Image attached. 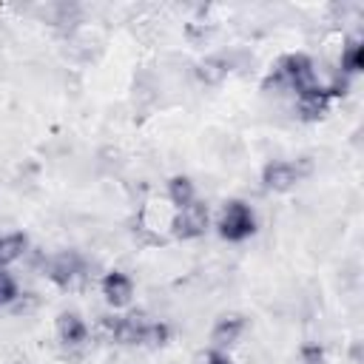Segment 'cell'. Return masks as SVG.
Wrapping results in <instances>:
<instances>
[{"label": "cell", "instance_id": "1", "mask_svg": "<svg viewBox=\"0 0 364 364\" xmlns=\"http://www.w3.org/2000/svg\"><path fill=\"white\" fill-rule=\"evenodd\" d=\"M318 80H316V68H313V60L307 54H287L276 63V68L267 74L264 80V88H290L296 94L313 88Z\"/></svg>", "mask_w": 364, "mask_h": 364}, {"label": "cell", "instance_id": "2", "mask_svg": "<svg viewBox=\"0 0 364 364\" xmlns=\"http://www.w3.org/2000/svg\"><path fill=\"white\" fill-rule=\"evenodd\" d=\"M256 233V213L242 199H228L219 216V236L225 242H245Z\"/></svg>", "mask_w": 364, "mask_h": 364}, {"label": "cell", "instance_id": "3", "mask_svg": "<svg viewBox=\"0 0 364 364\" xmlns=\"http://www.w3.org/2000/svg\"><path fill=\"white\" fill-rule=\"evenodd\" d=\"M307 171H310L307 162L296 165V162H287V159H273V162H267V165L262 168V185H264L267 191L282 193V191H290Z\"/></svg>", "mask_w": 364, "mask_h": 364}, {"label": "cell", "instance_id": "4", "mask_svg": "<svg viewBox=\"0 0 364 364\" xmlns=\"http://www.w3.org/2000/svg\"><path fill=\"white\" fill-rule=\"evenodd\" d=\"M208 228V205L205 202H191L185 208L176 210V216L171 219V230L176 239H196L202 236Z\"/></svg>", "mask_w": 364, "mask_h": 364}, {"label": "cell", "instance_id": "5", "mask_svg": "<svg viewBox=\"0 0 364 364\" xmlns=\"http://www.w3.org/2000/svg\"><path fill=\"white\" fill-rule=\"evenodd\" d=\"M333 97H336V91H333L330 85H318V82H316L313 88H307V91L296 94L299 117H301V119H307V122H313V119H321V117L327 114V108H330Z\"/></svg>", "mask_w": 364, "mask_h": 364}, {"label": "cell", "instance_id": "6", "mask_svg": "<svg viewBox=\"0 0 364 364\" xmlns=\"http://www.w3.org/2000/svg\"><path fill=\"white\" fill-rule=\"evenodd\" d=\"M100 290H102L105 301H108L114 310H119V307H125V304L131 301V296H134V282H131V276L122 273V270H108V273L102 276Z\"/></svg>", "mask_w": 364, "mask_h": 364}, {"label": "cell", "instance_id": "7", "mask_svg": "<svg viewBox=\"0 0 364 364\" xmlns=\"http://www.w3.org/2000/svg\"><path fill=\"white\" fill-rule=\"evenodd\" d=\"M82 259L77 256V253H60V256H54L51 259V264H48V279L54 282V284H60V287H71L80 276H82Z\"/></svg>", "mask_w": 364, "mask_h": 364}, {"label": "cell", "instance_id": "8", "mask_svg": "<svg viewBox=\"0 0 364 364\" xmlns=\"http://www.w3.org/2000/svg\"><path fill=\"white\" fill-rule=\"evenodd\" d=\"M242 330H245V318L239 313H225V316L216 318V324L210 330V341H213L216 350H225V347L236 344V338L242 336Z\"/></svg>", "mask_w": 364, "mask_h": 364}, {"label": "cell", "instance_id": "9", "mask_svg": "<svg viewBox=\"0 0 364 364\" xmlns=\"http://www.w3.org/2000/svg\"><path fill=\"white\" fill-rule=\"evenodd\" d=\"M57 338L65 347H80L88 341V327L77 313H60L57 316Z\"/></svg>", "mask_w": 364, "mask_h": 364}, {"label": "cell", "instance_id": "10", "mask_svg": "<svg viewBox=\"0 0 364 364\" xmlns=\"http://www.w3.org/2000/svg\"><path fill=\"white\" fill-rule=\"evenodd\" d=\"M26 245H28L26 233H6V236H0V270L14 264L26 253Z\"/></svg>", "mask_w": 364, "mask_h": 364}, {"label": "cell", "instance_id": "11", "mask_svg": "<svg viewBox=\"0 0 364 364\" xmlns=\"http://www.w3.org/2000/svg\"><path fill=\"white\" fill-rule=\"evenodd\" d=\"M361 68H364V43L358 37H353L341 48V71L344 74H358Z\"/></svg>", "mask_w": 364, "mask_h": 364}, {"label": "cell", "instance_id": "12", "mask_svg": "<svg viewBox=\"0 0 364 364\" xmlns=\"http://www.w3.org/2000/svg\"><path fill=\"white\" fill-rule=\"evenodd\" d=\"M168 199H171V205H176V208L191 205V202H193V182H191L188 176H173V179L168 182Z\"/></svg>", "mask_w": 364, "mask_h": 364}, {"label": "cell", "instance_id": "13", "mask_svg": "<svg viewBox=\"0 0 364 364\" xmlns=\"http://www.w3.org/2000/svg\"><path fill=\"white\" fill-rule=\"evenodd\" d=\"M168 338H171L168 321H148L145 324V333H142V344L145 347H162Z\"/></svg>", "mask_w": 364, "mask_h": 364}, {"label": "cell", "instance_id": "14", "mask_svg": "<svg viewBox=\"0 0 364 364\" xmlns=\"http://www.w3.org/2000/svg\"><path fill=\"white\" fill-rule=\"evenodd\" d=\"M228 74V63L222 60V57H210V60H205L202 65H199V80H205V82H219L222 77Z\"/></svg>", "mask_w": 364, "mask_h": 364}, {"label": "cell", "instance_id": "15", "mask_svg": "<svg viewBox=\"0 0 364 364\" xmlns=\"http://www.w3.org/2000/svg\"><path fill=\"white\" fill-rule=\"evenodd\" d=\"M299 364H324V350H321V344H316V341L301 344V350H299Z\"/></svg>", "mask_w": 364, "mask_h": 364}, {"label": "cell", "instance_id": "16", "mask_svg": "<svg viewBox=\"0 0 364 364\" xmlns=\"http://www.w3.org/2000/svg\"><path fill=\"white\" fill-rule=\"evenodd\" d=\"M14 296H17V282L6 270H0V307L14 301Z\"/></svg>", "mask_w": 364, "mask_h": 364}, {"label": "cell", "instance_id": "17", "mask_svg": "<svg viewBox=\"0 0 364 364\" xmlns=\"http://www.w3.org/2000/svg\"><path fill=\"white\" fill-rule=\"evenodd\" d=\"M202 364H230V358H228L222 350H216V347H213V350H208V353H205Z\"/></svg>", "mask_w": 364, "mask_h": 364}]
</instances>
